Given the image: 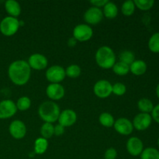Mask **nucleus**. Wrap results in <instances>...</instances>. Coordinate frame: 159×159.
Segmentation results:
<instances>
[{"label": "nucleus", "mask_w": 159, "mask_h": 159, "mask_svg": "<svg viewBox=\"0 0 159 159\" xmlns=\"http://www.w3.org/2000/svg\"><path fill=\"white\" fill-rule=\"evenodd\" d=\"M31 68L27 61L17 60L11 63L8 69V75L12 83L16 85H23L30 79Z\"/></svg>", "instance_id": "1"}, {"label": "nucleus", "mask_w": 159, "mask_h": 159, "mask_svg": "<svg viewBox=\"0 0 159 159\" xmlns=\"http://www.w3.org/2000/svg\"><path fill=\"white\" fill-rule=\"evenodd\" d=\"M38 113L42 120L45 123L56 122L60 116V108L54 101H46L40 106Z\"/></svg>", "instance_id": "2"}, {"label": "nucleus", "mask_w": 159, "mask_h": 159, "mask_svg": "<svg viewBox=\"0 0 159 159\" xmlns=\"http://www.w3.org/2000/svg\"><path fill=\"white\" fill-rule=\"evenodd\" d=\"M96 61L100 68L104 69L112 68L116 63L114 51L110 47H101L96 53Z\"/></svg>", "instance_id": "3"}, {"label": "nucleus", "mask_w": 159, "mask_h": 159, "mask_svg": "<svg viewBox=\"0 0 159 159\" xmlns=\"http://www.w3.org/2000/svg\"><path fill=\"white\" fill-rule=\"evenodd\" d=\"M20 26V21L17 18L9 16L2 19L0 23V31L3 35L10 37L16 34Z\"/></svg>", "instance_id": "4"}, {"label": "nucleus", "mask_w": 159, "mask_h": 159, "mask_svg": "<svg viewBox=\"0 0 159 159\" xmlns=\"http://www.w3.org/2000/svg\"><path fill=\"white\" fill-rule=\"evenodd\" d=\"M46 79L51 83L60 84L66 77L65 69L60 65H53L46 71Z\"/></svg>", "instance_id": "5"}, {"label": "nucleus", "mask_w": 159, "mask_h": 159, "mask_svg": "<svg viewBox=\"0 0 159 159\" xmlns=\"http://www.w3.org/2000/svg\"><path fill=\"white\" fill-rule=\"evenodd\" d=\"M93 35V31L89 25L79 24L73 30V37L77 41L84 42L90 40Z\"/></svg>", "instance_id": "6"}, {"label": "nucleus", "mask_w": 159, "mask_h": 159, "mask_svg": "<svg viewBox=\"0 0 159 159\" xmlns=\"http://www.w3.org/2000/svg\"><path fill=\"white\" fill-rule=\"evenodd\" d=\"M112 87L113 85L109 81L102 79L95 84L93 91L96 96L101 99H105L112 94Z\"/></svg>", "instance_id": "7"}, {"label": "nucleus", "mask_w": 159, "mask_h": 159, "mask_svg": "<svg viewBox=\"0 0 159 159\" xmlns=\"http://www.w3.org/2000/svg\"><path fill=\"white\" fill-rule=\"evenodd\" d=\"M17 107L15 102L10 99H5L0 102V119H9L16 114Z\"/></svg>", "instance_id": "8"}, {"label": "nucleus", "mask_w": 159, "mask_h": 159, "mask_svg": "<svg viewBox=\"0 0 159 159\" xmlns=\"http://www.w3.org/2000/svg\"><path fill=\"white\" fill-rule=\"evenodd\" d=\"M152 122V118L149 113H140L135 116L133 120L134 128L139 131H143L148 128Z\"/></svg>", "instance_id": "9"}, {"label": "nucleus", "mask_w": 159, "mask_h": 159, "mask_svg": "<svg viewBox=\"0 0 159 159\" xmlns=\"http://www.w3.org/2000/svg\"><path fill=\"white\" fill-rule=\"evenodd\" d=\"M103 18L102 11L99 8L92 6L84 14V20L88 24L96 25L100 23Z\"/></svg>", "instance_id": "10"}, {"label": "nucleus", "mask_w": 159, "mask_h": 159, "mask_svg": "<svg viewBox=\"0 0 159 159\" xmlns=\"http://www.w3.org/2000/svg\"><path fill=\"white\" fill-rule=\"evenodd\" d=\"M27 62L31 68L37 71L45 69L48 65V58L43 54H38V53L31 54Z\"/></svg>", "instance_id": "11"}, {"label": "nucleus", "mask_w": 159, "mask_h": 159, "mask_svg": "<svg viewBox=\"0 0 159 159\" xmlns=\"http://www.w3.org/2000/svg\"><path fill=\"white\" fill-rule=\"evenodd\" d=\"M9 131L11 136L17 140L22 139L26 134V127L24 123L19 120H13L9 127Z\"/></svg>", "instance_id": "12"}, {"label": "nucleus", "mask_w": 159, "mask_h": 159, "mask_svg": "<svg viewBox=\"0 0 159 159\" xmlns=\"http://www.w3.org/2000/svg\"><path fill=\"white\" fill-rule=\"evenodd\" d=\"M113 127L117 133L122 135L130 134L134 130V126L131 121L125 117H120L116 120Z\"/></svg>", "instance_id": "13"}, {"label": "nucleus", "mask_w": 159, "mask_h": 159, "mask_svg": "<svg viewBox=\"0 0 159 159\" xmlns=\"http://www.w3.org/2000/svg\"><path fill=\"white\" fill-rule=\"evenodd\" d=\"M57 120H58L59 124L63 126L64 127H71L75 124L77 120V114L74 110L67 109L61 112Z\"/></svg>", "instance_id": "14"}, {"label": "nucleus", "mask_w": 159, "mask_h": 159, "mask_svg": "<svg viewBox=\"0 0 159 159\" xmlns=\"http://www.w3.org/2000/svg\"><path fill=\"white\" fill-rule=\"evenodd\" d=\"M127 151L132 156L141 155L144 150V144L142 141L137 137H132L129 138L127 142Z\"/></svg>", "instance_id": "15"}, {"label": "nucleus", "mask_w": 159, "mask_h": 159, "mask_svg": "<svg viewBox=\"0 0 159 159\" xmlns=\"http://www.w3.org/2000/svg\"><path fill=\"white\" fill-rule=\"evenodd\" d=\"M46 93L52 100H60L65 96V89L61 84L51 83L47 87Z\"/></svg>", "instance_id": "16"}, {"label": "nucleus", "mask_w": 159, "mask_h": 159, "mask_svg": "<svg viewBox=\"0 0 159 159\" xmlns=\"http://www.w3.org/2000/svg\"><path fill=\"white\" fill-rule=\"evenodd\" d=\"M5 9L6 12L9 14V16L15 17L16 18L17 16L20 15L21 12V7L18 2L15 0H8L5 2Z\"/></svg>", "instance_id": "17"}, {"label": "nucleus", "mask_w": 159, "mask_h": 159, "mask_svg": "<svg viewBox=\"0 0 159 159\" xmlns=\"http://www.w3.org/2000/svg\"><path fill=\"white\" fill-rule=\"evenodd\" d=\"M147 64L143 60H135L130 65V71L134 75L140 76L144 75L147 71Z\"/></svg>", "instance_id": "18"}, {"label": "nucleus", "mask_w": 159, "mask_h": 159, "mask_svg": "<svg viewBox=\"0 0 159 159\" xmlns=\"http://www.w3.org/2000/svg\"><path fill=\"white\" fill-rule=\"evenodd\" d=\"M103 15L107 19H114L118 14V8L114 2H109L103 6V11H102Z\"/></svg>", "instance_id": "19"}, {"label": "nucleus", "mask_w": 159, "mask_h": 159, "mask_svg": "<svg viewBox=\"0 0 159 159\" xmlns=\"http://www.w3.org/2000/svg\"><path fill=\"white\" fill-rule=\"evenodd\" d=\"M138 107L140 111L144 113H152L154 109L153 102L148 98H142L138 102Z\"/></svg>", "instance_id": "20"}, {"label": "nucleus", "mask_w": 159, "mask_h": 159, "mask_svg": "<svg viewBox=\"0 0 159 159\" xmlns=\"http://www.w3.org/2000/svg\"><path fill=\"white\" fill-rule=\"evenodd\" d=\"M48 148V140L43 138H37L34 143V152L37 155H43Z\"/></svg>", "instance_id": "21"}, {"label": "nucleus", "mask_w": 159, "mask_h": 159, "mask_svg": "<svg viewBox=\"0 0 159 159\" xmlns=\"http://www.w3.org/2000/svg\"><path fill=\"white\" fill-rule=\"evenodd\" d=\"M40 134L42 138L45 139H49L54 134V127L52 124L44 123L40 127Z\"/></svg>", "instance_id": "22"}, {"label": "nucleus", "mask_w": 159, "mask_h": 159, "mask_svg": "<svg viewBox=\"0 0 159 159\" xmlns=\"http://www.w3.org/2000/svg\"><path fill=\"white\" fill-rule=\"evenodd\" d=\"M113 72L118 75H126L130 71V66L123 62H116L113 68Z\"/></svg>", "instance_id": "23"}, {"label": "nucleus", "mask_w": 159, "mask_h": 159, "mask_svg": "<svg viewBox=\"0 0 159 159\" xmlns=\"http://www.w3.org/2000/svg\"><path fill=\"white\" fill-rule=\"evenodd\" d=\"M141 159H159V151L155 148H147L141 154Z\"/></svg>", "instance_id": "24"}, {"label": "nucleus", "mask_w": 159, "mask_h": 159, "mask_svg": "<svg viewBox=\"0 0 159 159\" xmlns=\"http://www.w3.org/2000/svg\"><path fill=\"white\" fill-rule=\"evenodd\" d=\"M99 123L101 125L105 127H111L114 125V118L110 113H101L99 118Z\"/></svg>", "instance_id": "25"}, {"label": "nucleus", "mask_w": 159, "mask_h": 159, "mask_svg": "<svg viewBox=\"0 0 159 159\" xmlns=\"http://www.w3.org/2000/svg\"><path fill=\"white\" fill-rule=\"evenodd\" d=\"M135 4L134 1L132 0H127V1L124 2L123 3L122 6H121V11H122L123 14L127 16L133 15L134 12L135 11Z\"/></svg>", "instance_id": "26"}, {"label": "nucleus", "mask_w": 159, "mask_h": 159, "mask_svg": "<svg viewBox=\"0 0 159 159\" xmlns=\"http://www.w3.org/2000/svg\"><path fill=\"white\" fill-rule=\"evenodd\" d=\"M120 61L127 64L130 66L135 61V56L133 52L130 51H124L120 54Z\"/></svg>", "instance_id": "27"}, {"label": "nucleus", "mask_w": 159, "mask_h": 159, "mask_svg": "<svg viewBox=\"0 0 159 159\" xmlns=\"http://www.w3.org/2000/svg\"><path fill=\"white\" fill-rule=\"evenodd\" d=\"M148 48L152 52L159 53V33H155L150 37Z\"/></svg>", "instance_id": "28"}, {"label": "nucleus", "mask_w": 159, "mask_h": 159, "mask_svg": "<svg viewBox=\"0 0 159 159\" xmlns=\"http://www.w3.org/2000/svg\"><path fill=\"white\" fill-rule=\"evenodd\" d=\"M135 6L143 11H147L152 9L155 4L154 0H134Z\"/></svg>", "instance_id": "29"}, {"label": "nucleus", "mask_w": 159, "mask_h": 159, "mask_svg": "<svg viewBox=\"0 0 159 159\" xmlns=\"http://www.w3.org/2000/svg\"><path fill=\"white\" fill-rule=\"evenodd\" d=\"M16 105L17 110H20V111H26V110H27L30 107V99L27 97V96H22V97H20L17 100Z\"/></svg>", "instance_id": "30"}, {"label": "nucleus", "mask_w": 159, "mask_h": 159, "mask_svg": "<svg viewBox=\"0 0 159 159\" xmlns=\"http://www.w3.org/2000/svg\"><path fill=\"white\" fill-rule=\"evenodd\" d=\"M66 76L69 78H78L81 75V68L77 65H71L65 69Z\"/></svg>", "instance_id": "31"}, {"label": "nucleus", "mask_w": 159, "mask_h": 159, "mask_svg": "<svg viewBox=\"0 0 159 159\" xmlns=\"http://www.w3.org/2000/svg\"><path fill=\"white\" fill-rule=\"evenodd\" d=\"M127 91V88L124 84L120 83V82H117V83L114 84L112 87V93L115 94L116 96H123L126 93Z\"/></svg>", "instance_id": "32"}, {"label": "nucleus", "mask_w": 159, "mask_h": 159, "mask_svg": "<svg viewBox=\"0 0 159 159\" xmlns=\"http://www.w3.org/2000/svg\"><path fill=\"white\" fill-rule=\"evenodd\" d=\"M117 157V152L113 148H110L104 154V159H116Z\"/></svg>", "instance_id": "33"}, {"label": "nucleus", "mask_w": 159, "mask_h": 159, "mask_svg": "<svg viewBox=\"0 0 159 159\" xmlns=\"http://www.w3.org/2000/svg\"><path fill=\"white\" fill-rule=\"evenodd\" d=\"M152 118L155 122L159 124V103L154 107L153 110L152 112Z\"/></svg>", "instance_id": "34"}, {"label": "nucleus", "mask_w": 159, "mask_h": 159, "mask_svg": "<svg viewBox=\"0 0 159 159\" xmlns=\"http://www.w3.org/2000/svg\"><path fill=\"white\" fill-rule=\"evenodd\" d=\"M89 2L90 4H92L95 7H97L100 9V7H103L108 2V1L107 0H92Z\"/></svg>", "instance_id": "35"}, {"label": "nucleus", "mask_w": 159, "mask_h": 159, "mask_svg": "<svg viewBox=\"0 0 159 159\" xmlns=\"http://www.w3.org/2000/svg\"><path fill=\"white\" fill-rule=\"evenodd\" d=\"M65 133V127L61 126V124H57L54 127V134L56 136H61Z\"/></svg>", "instance_id": "36"}, {"label": "nucleus", "mask_w": 159, "mask_h": 159, "mask_svg": "<svg viewBox=\"0 0 159 159\" xmlns=\"http://www.w3.org/2000/svg\"><path fill=\"white\" fill-rule=\"evenodd\" d=\"M76 43H77V40L74 37H71L69 40H68V44L69 47H74L75 46Z\"/></svg>", "instance_id": "37"}, {"label": "nucleus", "mask_w": 159, "mask_h": 159, "mask_svg": "<svg viewBox=\"0 0 159 159\" xmlns=\"http://www.w3.org/2000/svg\"><path fill=\"white\" fill-rule=\"evenodd\" d=\"M156 95H157V96H158V98L159 99V84L158 85H157V87H156Z\"/></svg>", "instance_id": "38"}, {"label": "nucleus", "mask_w": 159, "mask_h": 159, "mask_svg": "<svg viewBox=\"0 0 159 159\" xmlns=\"http://www.w3.org/2000/svg\"><path fill=\"white\" fill-rule=\"evenodd\" d=\"M158 147H159V137H158Z\"/></svg>", "instance_id": "39"}]
</instances>
